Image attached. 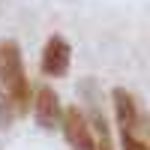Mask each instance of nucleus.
<instances>
[{"instance_id":"f257e3e1","label":"nucleus","mask_w":150,"mask_h":150,"mask_svg":"<svg viewBox=\"0 0 150 150\" xmlns=\"http://www.w3.org/2000/svg\"><path fill=\"white\" fill-rule=\"evenodd\" d=\"M0 87H3L12 111H18V114L27 111L30 84H27V72H24L21 45L15 39H0Z\"/></svg>"},{"instance_id":"f03ea898","label":"nucleus","mask_w":150,"mask_h":150,"mask_svg":"<svg viewBox=\"0 0 150 150\" xmlns=\"http://www.w3.org/2000/svg\"><path fill=\"white\" fill-rule=\"evenodd\" d=\"M60 129H63V138L72 150H93V132L90 123H87V114L81 108H66L63 120H60Z\"/></svg>"},{"instance_id":"7ed1b4c3","label":"nucleus","mask_w":150,"mask_h":150,"mask_svg":"<svg viewBox=\"0 0 150 150\" xmlns=\"http://www.w3.org/2000/svg\"><path fill=\"white\" fill-rule=\"evenodd\" d=\"M69 63H72V48L69 42L63 39V36H48V42L42 48V60H39V66L42 72L48 75V78H63V75L69 72Z\"/></svg>"},{"instance_id":"20e7f679","label":"nucleus","mask_w":150,"mask_h":150,"mask_svg":"<svg viewBox=\"0 0 150 150\" xmlns=\"http://www.w3.org/2000/svg\"><path fill=\"white\" fill-rule=\"evenodd\" d=\"M33 117L39 129H57L60 120H63V105H60V96L51 90V87H39L33 99Z\"/></svg>"},{"instance_id":"39448f33","label":"nucleus","mask_w":150,"mask_h":150,"mask_svg":"<svg viewBox=\"0 0 150 150\" xmlns=\"http://www.w3.org/2000/svg\"><path fill=\"white\" fill-rule=\"evenodd\" d=\"M111 99H114V114H117V126H120V135H132L135 126H138V105L129 90L123 87H114L111 90Z\"/></svg>"},{"instance_id":"423d86ee","label":"nucleus","mask_w":150,"mask_h":150,"mask_svg":"<svg viewBox=\"0 0 150 150\" xmlns=\"http://www.w3.org/2000/svg\"><path fill=\"white\" fill-rule=\"evenodd\" d=\"M87 123H90V132H93V150H114V144H111V132H108V123H105V117L99 114L96 108L90 111Z\"/></svg>"},{"instance_id":"0eeeda50","label":"nucleus","mask_w":150,"mask_h":150,"mask_svg":"<svg viewBox=\"0 0 150 150\" xmlns=\"http://www.w3.org/2000/svg\"><path fill=\"white\" fill-rule=\"evenodd\" d=\"M123 150H150L144 141H138L135 135H123Z\"/></svg>"}]
</instances>
